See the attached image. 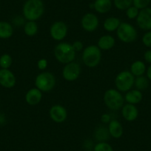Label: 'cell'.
<instances>
[{"label":"cell","mask_w":151,"mask_h":151,"mask_svg":"<svg viewBox=\"0 0 151 151\" xmlns=\"http://www.w3.org/2000/svg\"><path fill=\"white\" fill-rule=\"evenodd\" d=\"M45 13V4L42 0H26L22 7V14L27 21L40 19Z\"/></svg>","instance_id":"obj_1"},{"label":"cell","mask_w":151,"mask_h":151,"mask_svg":"<svg viewBox=\"0 0 151 151\" xmlns=\"http://www.w3.org/2000/svg\"><path fill=\"white\" fill-rule=\"evenodd\" d=\"M76 52L72 45L68 42H60L55 47L54 56L56 60L62 64H68L73 62Z\"/></svg>","instance_id":"obj_2"},{"label":"cell","mask_w":151,"mask_h":151,"mask_svg":"<svg viewBox=\"0 0 151 151\" xmlns=\"http://www.w3.org/2000/svg\"><path fill=\"white\" fill-rule=\"evenodd\" d=\"M82 62L88 68H95L99 65L101 59V52L97 45L88 46L82 51Z\"/></svg>","instance_id":"obj_3"},{"label":"cell","mask_w":151,"mask_h":151,"mask_svg":"<svg viewBox=\"0 0 151 151\" xmlns=\"http://www.w3.org/2000/svg\"><path fill=\"white\" fill-rule=\"evenodd\" d=\"M103 100L107 108L111 110H118L124 105V98L117 89H109L105 91Z\"/></svg>","instance_id":"obj_4"},{"label":"cell","mask_w":151,"mask_h":151,"mask_svg":"<svg viewBox=\"0 0 151 151\" xmlns=\"http://www.w3.org/2000/svg\"><path fill=\"white\" fill-rule=\"evenodd\" d=\"M56 80L52 73L43 71L36 76L35 86L42 92H49L54 88Z\"/></svg>","instance_id":"obj_5"},{"label":"cell","mask_w":151,"mask_h":151,"mask_svg":"<svg viewBox=\"0 0 151 151\" xmlns=\"http://www.w3.org/2000/svg\"><path fill=\"white\" fill-rule=\"evenodd\" d=\"M116 35L119 40L124 43L133 42L138 36L136 29L131 24L127 22H121L116 30Z\"/></svg>","instance_id":"obj_6"},{"label":"cell","mask_w":151,"mask_h":151,"mask_svg":"<svg viewBox=\"0 0 151 151\" xmlns=\"http://www.w3.org/2000/svg\"><path fill=\"white\" fill-rule=\"evenodd\" d=\"M135 76L128 70H123L117 74L115 79V85L120 92H127L134 85Z\"/></svg>","instance_id":"obj_7"},{"label":"cell","mask_w":151,"mask_h":151,"mask_svg":"<svg viewBox=\"0 0 151 151\" xmlns=\"http://www.w3.org/2000/svg\"><path fill=\"white\" fill-rule=\"evenodd\" d=\"M81 67L77 62H72L66 64L62 69V76L68 82H73L79 77L81 74Z\"/></svg>","instance_id":"obj_8"},{"label":"cell","mask_w":151,"mask_h":151,"mask_svg":"<svg viewBox=\"0 0 151 151\" xmlns=\"http://www.w3.org/2000/svg\"><path fill=\"white\" fill-rule=\"evenodd\" d=\"M68 31V25L62 21L55 22L50 27V35L55 41H62L67 36Z\"/></svg>","instance_id":"obj_9"},{"label":"cell","mask_w":151,"mask_h":151,"mask_svg":"<svg viewBox=\"0 0 151 151\" xmlns=\"http://www.w3.org/2000/svg\"><path fill=\"white\" fill-rule=\"evenodd\" d=\"M136 19L138 26L143 30H151V8L140 10Z\"/></svg>","instance_id":"obj_10"},{"label":"cell","mask_w":151,"mask_h":151,"mask_svg":"<svg viewBox=\"0 0 151 151\" xmlns=\"http://www.w3.org/2000/svg\"><path fill=\"white\" fill-rule=\"evenodd\" d=\"M99 20L93 13H87L81 19L82 27L87 32H93L98 28Z\"/></svg>","instance_id":"obj_11"},{"label":"cell","mask_w":151,"mask_h":151,"mask_svg":"<svg viewBox=\"0 0 151 151\" xmlns=\"http://www.w3.org/2000/svg\"><path fill=\"white\" fill-rule=\"evenodd\" d=\"M50 119L56 123H62L67 119L68 112L65 107L61 104H54L49 110Z\"/></svg>","instance_id":"obj_12"},{"label":"cell","mask_w":151,"mask_h":151,"mask_svg":"<svg viewBox=\"0 0 151 151\" xmlns=\"http://www.w3.org/2000/svg\"><path fill=\"white\" fill-rule=\"evenodd\" d=\"M17 83V78L9 69L0 70V85L5 88H12Z\"/></svg>","instance_id":"obj_13"},{"label":"cell","mask_w":151,"mask_h":151,"mask_svg":"<svg viewBox=\"0 0 151 151\" xmlns=\"http://www.w3.org/2000/svg\"><path fill=\"white\" fill-rule=\"evenodd\" d=\"M122 115L127 122H133L138 118L139 110L135 104H126L122 107Z\"/></svg>","instance_id":"obj_14"},{"label":"cell","mask_w":151,"mask_h":151,"mask_svg":"<svg viewBox=\"0 0 151 151\" xmlns=\"http://www.w3.org/2000/svg\"><path fill=\"white\" fill-rule=\"evenodd\" d=\"M42 92L36 88H31L25 94V101L30 106H35L41 101Z\"/></svg>","instance_id":"obj_15"},{"label":"cell","mask_w":151,"mask_h":151,"mask_svg":"<svg viewBox=\"0 0 151 151\" xmlns=\"http://www.w3.org/2000/svg\"><path fill=\"white\" fill-rule=\"evenodd\" d=\"M108 131L110 136L114 139H119L122 136L124 133L123 126L118 120L112 119L108 124Z\"/></svg>","instance_id":"obj_16"},{"label":"cell","mask_w":151,"mask_h":151,"mask_svg":"<svg viewBox=\"0 0 151 151\" xmlns=\"http://www.w3.org/2000/svg\"><path fill=\"white\" fill-rule=\"evenodd\" d=\"M93 8L97 13L101 14H107L113 6L112 0H95L93 3Z\"/></svg>","instance_id":"obj_17"},{"label":"cell","mask_w":151,"mask_h":151,"mask_svg":"<svg viewBox=\"0 0 151 151\" xmlns=\"http://www.w3.org/2000/svg\"><path fill=\"white\" fill-rule=\"evenodd\" d=\"M116 40L114 37L110 35H104L99 39L97 46L100 50H108L113 48L115 45Z\"/></svg>","instance_id":"obj_18"},{"label":"cell","mask_w":151,"mask_h":151,"mask_svg":"<svg viewBox=\"0 0 151 151\" xmlns=\"http://www.w3.org/2000/svg\"><path fill=\"white\" fill-rule=\"evenodd\" d=\"M124 98V101H127L128 104H136L142 101L143 95H142V91L137 89H131L126 92Z\"/></svg>","instance_id":"obj_19"},{"label":"cell","mask_w":151,"mask_h":151,"mask_svg":"<svg viewBox=\"0 0 151 151\" xmlns=\"http://www.w3.org/2000/svg\"><path fill=\"white\" fill-rule=\"evenodd\" d=\"M122 22L117 17H111L106 19L103 23V27L107 32H113L116 30L119 27Z\"/></svg>","instance_id":"obj_20"},{"label":"cell","mask_w":151,"mask_h":151,"mask_svg":"<svg viewBox=\"0 0 151 151\" xmlns=\"http://www.w3.org/2000/svg\"><path fill=\"white\" fill-rule=\"evenodd\" d=\"M145 72H146V65L142 61H135L130 65V73L135 77L143 76Z\"/></svg>","instance_id":"obj_21"},{"label":"cell","mask_w":151,"mask_h":151,"mask_svg":"<svg viewBox=\"0 0 151 151\" xmlns=\"http://www.w3.org/2000/svg\"><path fill=\"white\" fill-rule=\"evenodd\" d=\"M14 34V28L11 23L0 21V39H8Z\"/></svg>","instance_id":"obj_22"},{"label":"cell","mask_w":151,"mask_h":151,"mask_svg":"<svg viewBox=\"0 0 151 151\" xmlns=\"http://www.w3.org/2000/svg\"><path fill=\"white\" fill-rule=\"evenodd\" d=\"M94 136H95L96 140L98 141L99 142H106L107 140H108L109 137H110L108 128L104 126H99L95 130Z\"/></svg>","instance_id":"obj_23"},{"label":"cell","mask_w":151,"mask_h":151,"mask_svg":"<svg viewBox=\"0 0 151 151\" xmlns=\"http://www.w3.org/2000/svg\"><path fill=\"white\" fill-rule=\"evenodd\" d=\"M24 32L27 36H34L38 32V24L35 21H27L24 23Z\"/></svg>","instance_id":"obj_24"},{"label":"cell","mask_w":151,"mask_h":151,"mask_svg":"<svg viewBox=\"0 0 151 151\" xmlns=\"http://www.w3.org/2000/svg\"><path fill=\"white\" fill-rule=\"evenodd\" d=\"M134 85L136 89L140 91L146 90L149 86V79L144 76H138L135 79Z\"/></svg>","instance_id":"obj_25"},{"label":"cell","mask_w":151,"mask_h":151,"mask_svg":"<svg viewBox=\"0 0 151 151\" xmlns=\"http://www.w3.org/2000/svg\"><path fill=\"white\" fill-rule=\"evenodd\" d=\"M113 5L119 11H126L133 5V0H113Z\"/></svg>","instance_id":"obj_26"},{"label":"cell","mask_w":151,"mask_h":151,"mask_svg":"<svg viewBox=\"0 0 151 151\" xmlns=\"http://www.w3.org/2000/svg\"><path fill=\"white\" fill-rule=\"evenodd\" d=\"M12 57L9 54L2 55L0 56V68L1 69H9L12 65Z\"/></svg>","instance_id":"obj_27"},{"label":"cell","mask_w":151,"mask_h":151,"mask_svg":"<svg viewBox=\"0 0 151 151\" xmlns=\"http://www.w3.org/2000/svg\"><path fill=\"white\" fill-rule=\"evenodd\" d=\"M93 151H113V147L106 142H98L94 145Z\"/></svg>","instance_id":"obj_28"},{"label":"cell","mask_w":151,"mask_h":151,"mask_svg":"<svg viewBox=\"0 0 151 151\" xmlns=\"http://www.w3.org/2000/svg\"><path fill=\"white\" fill-rule=\"evenodd\" d=\"M139 11H140V10H139L137 8H136L135 6L132 5V6H130V8H128L125 11L126 17H127L129 19H135L137 18L138 15H139Z\"/></svg>","instance_id":"obj_29"},{"label":"cell","mask_w":151,"mask_h":151,"mask_svg":"<svg viewBox=\"0 0 151 151\" xmlns=\"http://www.w3.org/2000/svg\"><path fill=\"white\" fill-rule=\"evenodd\" d=\"M151 0H133V5L139 10L146 8L150 5Z\"/></svg>","instance_id":"obj_30"},{"label":"cell","mask_w":151,"mask_h":151,"mask_svg":"<svg viewBox=\"0 0 151 151\" xmlns=\"http://www.w3.org/2000/svg\"><path fill=\"white\" fill-rule=\"evenodd\" d=\"M142 42L146 47L151 48V30H149L144 34L142 37Z\"/></svg>","instance_id":"obj_31"},{"label":"cell","mask_w":151,"mask_h":151,"mask_svg":"<svg viewBox=\"0 0 151 151\" xmlns=\"http://www.w3.org/2000/svg\"><path fill=\"white\" fill-rule=\"evenodd\" d=\"M47 67V61L45 59H41L38 61L37 68L40 70H45Z\"/></svg>","instance_id":"obj_32"},{"label":"cell","mask_w":151,"mask_h":151,"mask_svg":"<svg viewBox=\"0 0 151 151\" xmlns=\"http://www.w3.org/2000/svg\"><path fill=\"white\" fill-rule=\"evenodd\" d=\"M74 50H75L76 53L77 52H80L81 50L83 49V43L81 41H76L74 42L72 44Z\"/></svg>","instance_id":"obj_33"},{"label":"cell","mask_w":151,"mask_h":151,"mask_svg":"<svg viewBox=\"0 0 151 151\" xmlns=\"http://www.w3.org/2000/svg\"><path fill=\"white\" fill-rule=\"evenodd\" d=\"M111 116L108 113H104L101 116V122L104 124H109L110 121H111Z\"/></svg>","instance_id":"obj_34"},{"label":"cell","mask_w":151,"mask_h":151,"mask_svg":"<svg viewBox=\"0 0 151 151\" xmlns=\"http://www.w3.org/2000/svg\"><path fill=\"white\" fill-rule=\"evenodd\" d=\"M144 59H145V62L151 64V50H148L145 52L144 54Z\"/></svg>","instance_id":"obj_35"},{"label":"cell","mask_w":151,"mask_h":151,"mask_svg":"<svg viewBox=\"0 0 151 151\" xmlns=\"http://www.w3.org/2000/svg\"><path fill=\"white\" fill-rule=\"evenodd\" d=\"M146 72H147V78L150 81H151V64L150 65V66L148 67L147 69L146 70Z\"/></svg>","instance_id":"obj_36"},{"label":"cell","mask_w":151,"mask_h":151,"mask_svg":"<svg viewBox=\"0 0 151 151\" xmlns=\"http://www.w3.org/2000/svg\"><path fill=\"white\" fill-rule=\"evenodd\" d=\"M2 117V115H0V124H3V123L5 122V116H2V118H1Z\"/></svg>","instance_id":"obj_37"},{"label":"cell","mask_w":151,"mask_h":151,"mask_svg":"<svg viewBox=\"0 0 151 151\" xmlns=\"http://www.w3.org/2000/svg\"><path fill=\"white\" fill-rule=\"evenodd\" d=\"M85 151H93V150H86Z\"/></svg>","instance_id":"obj_38"},{"label":"cell","mask_w":151,"mask_h":151,"mask_svg":"<svg viewBox=\"0 0 151 151\" xmlns=\"http://www.w3.org/2000/svg\"><path fill=\"white\" fill-rule=\"evenodd\" d=\"M150 5H151V1H150Z\"/></svg>","instance_id":"obj_39"}]
</instances>
